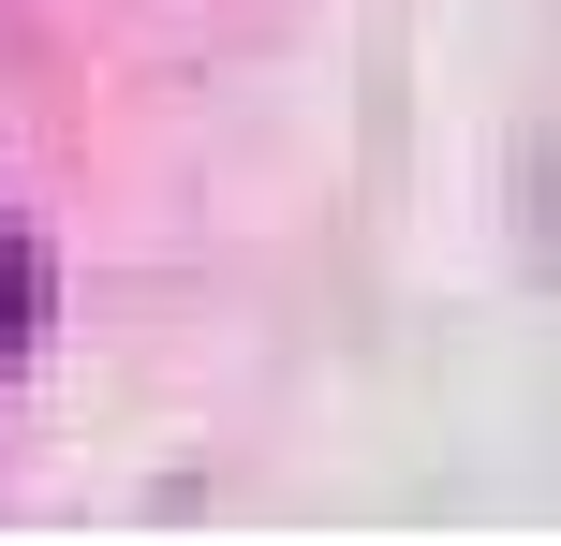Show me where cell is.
<instances>
[{
    "label": "cell",
    "instance_id": "1",
    "mask_svg": "<svg viewBox=\"0 0 561 546\" xmlns=\"http://www.w3.org/2000/svg\"><path fill=\"white\" fill-rule=\"evenodd\" d=\"M30 325H45V252H30V236L0 222V370L30 355Z\"/></svg>",
    "mask_w": 561,
    "mask_h": 546
}]
</instances>
